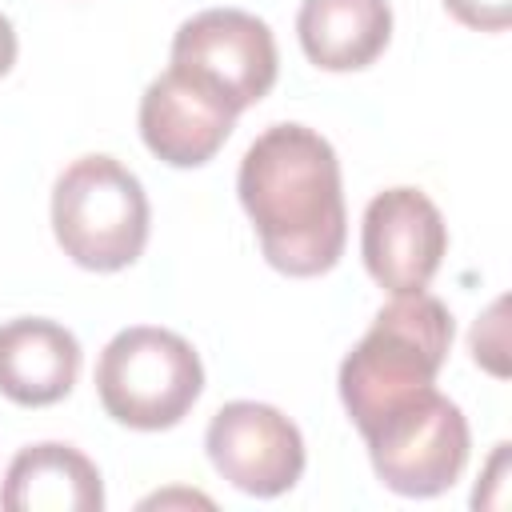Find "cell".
I'll use <instances>...</instances> for the list:
<instances>
[{
  "mask_svg": "<svg viewBox=\"0 0 512 512\" xmlns=\"http://www.w3.org/2000/svg\"><path fill=\"white\" fill-rule=\"evenodd\" d=\"M444 8L476 32H504L512 20V0H444Z\"/></svg>",
  "mask_w": 512,
  "mask_h": 512,
  "instance_id": "4fadbf2b",
  "label": "cell"
},
{
  "mask_svg": "<svg viewBox=\"0 0 512 512\" xmlns=\"http://www.w3.org/2000/svg\"><path fill=\"white\" fill-rule=\"evenodd\" d=\"M452 348V312L432 292H404L384 304L372 328L340 364V400L364 432L388 408L436 384Z\"/></svg>",
  "mask_w": 512,
  "mask_h": 512,
  "instance_id": "7a4b0ae2",
  "label": "cell"
},
{
  "mask_svg": "<svg viewBox=\"0 0 512 512\" xmlns=\"http://www.w3.org/2000/svg\"><path fill=\"white\" fill-rule=\"evenodd\" d=\"M360 436L380 484L400 496H440L468 464V420L436 384L388 408Z\"/></svg>",
  "mask_w": 512,
  "mask_h": 512,
  "instance_id": "5b68a950",
  "label": "cell"
},
{
  "mask_svg": "<svg viewBox=\"0 0 512 512\" xmlns=\"http://www.w3.org/2000/svg\"><path fill=\"white\" fill-rule=\"evenodd\" d=\"M16 64V32H12V20L0 12V76Z\"/></svg>",
  "mask_w": 512,
  "mask_h": 512,
  "instance_id": "5bb4252c",
  "label": "cell"
},
{
  "mask_svg": "<svg viewBox=\"0 0 512 512\" xmlns=\"http://www.w3.org/2000/svg\"><path fill=\"white\" fill-rule=\"evenodd\" d=\"M4 512H100L104 484L96 464L72 444H28L12 456L0 484Z\"/></svg>",
  "mask_w": 512,
  "mask_h": 512,
  "instance_id": "8fae6325",
  "label": "cell"
},
{
  "mask_svg": "<svg viewBox=\"0 0 512 512\" xmlns=\"http://www.w3.org/2000/svg\"><path fill=\"white\" fill-rule=\"evenodd\" d=\"M96 392L104 412L136 432L180 424L204 392V364L196 348L152 324L116 332L96 364Z\"/></svg>",
  "mask_w": 512,
  "mask_h": 512,
  "instance_id": "277c9868",
  "label": "cell"
},
{
  "mask_svg": "<svg viewBox=\"0 0 512 512\" xmlns=\"http://www.w3.org/2000/svg\"><path fill=\"white\" fill-rule=\"evenodd\" d=\"M52 232L88 272H120L148 244L144 184L112 156L72 160L52 188Z\"/></svg>",
  "mask_w": 512,
  "mask_h": 512,
  "instance_id": "3957f363",
  "label": "cell"
},
{
  "mask_svg": "<svg viewBox=\"0 0 512 512\" xmlns=\"http://www.w3.org/2000/svg\"><path fill=\"white\" fill-rule=\"evenodd\" d=\"M360 252L380 288L392 296L420 292L448 252L444 216L420 188H384L364 208Z\"/></svg>",
  "mask_w": 512,
  "mask_h": 512,
  "instance_id": "ba28073f",
  "label": "cell"
},
{
  "mask_svg": "<svg viewBox=\"0 0 512 512\" xmlns=\"http://www.w3.org/2000/svg\"><path fill=\"white\" fill-rule=\"evenodd\" d=\"M172 64L204 76L236 112L268 96L280 68L272 28L240 8H208L184 20L172 36Z\"/></svg>",
  "mask_w": 512,
  "mask_h": 512,
  "instance_id": "8992f818",
  "label": "cell"
},
{
  "mask_svg": "<svg viewBox=\"0 0 512 512\" xmlns=\"http://www.w3.org/2000/svg\"><path fill=\"white\" fill-rule=\"evenodd\" d=\"M236 192L276 272L320 276L336 268L348 240V216L340 160L320 132L304 124L264 128L240 160Z\"/></svg>",
  "mask_w": 512,
  "mask_h": 512,
  "instance_id": "6da1fadb",
  "label": "cell"
},
{
  "mask_svg": "<svg viewBox=\"0 0 512 512\" xmlns=\"http://www.w3.org/2000/svg\"><path fill=\"white\" fill-rule=\"evenodd\" d=\"M80 376V340L44 316L0 324V392L12 404L44 408L72 392Z\"/></svg>",
  "mask_w": 512,
  "mask_h": 512,
  "instance_id": "30bf717a",
  "label": "cell"
},
{
  "mask_svg": "<svg viewBox=\"0 0 512 512\" xmlns=\"http://www.w3.org/2000/svg\"><path fill=\"white\" fill-rule=\"evenodd\" d=\"M236 108L204 76L168 64L140 96V136L172 168L208 164L236 128Z\"/></svg>",
  "mask_w": 512,
  "mask_h": 512,
  "instance_id": "9c48e42d",
  "label": "cell"
},
{
  "mask_svg": "<svg viewBox=\"0 0 512 512\" xmlns=\"http://www.w3.org/2000/svg\"><path fill=\"white\" fill-rule=\"evenodd\" d=\"M212 468L248 496H280L304 472V436L272 404L232 400L216 408L204 432Z\"/></svg>",
  "mask_w": 512,
  "mask_h": 512,
  "instance_id": "52a82bcc",
  "label": "cell"
},
{
  "mask_svg": "<svg viewBox=\"0 0 512 512\" xmlns=\"http://www.w3.org/2000/svg\"><path fill=\"white\" fill-rule=\"evenodd\" d=\"M304 56L324 72H360L392 40L388 0H304L296 16Z\"/></svg>",
  "mask_w": 512,
  "mask_h": 512,
  "instance_id": "7c38bea8",
  "label": "cell"
}]
</instances>
